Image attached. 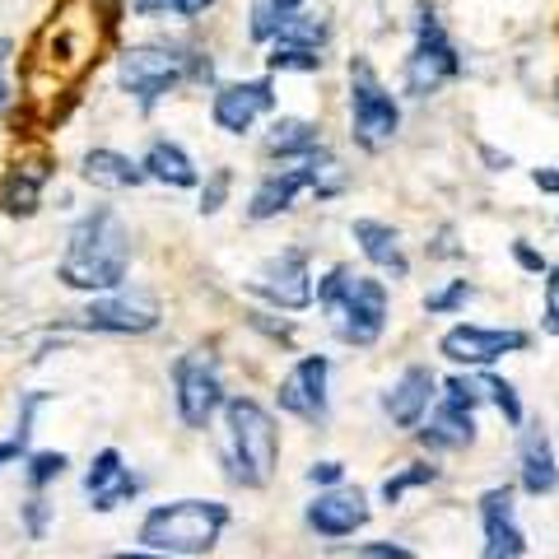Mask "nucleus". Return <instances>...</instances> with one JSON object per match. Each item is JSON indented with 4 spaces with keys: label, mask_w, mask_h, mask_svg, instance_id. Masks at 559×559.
Wrapping results in <instances>:
<instances>
[{
    "label": "nucleus",
    "mask_w": 559,
    "mask_h": 559,
    "mask_svg": "<svg viewBox=\"0 0 559 559\" xmlns=\"http://www.w3.org/2000/svg\"><path fill=\"white\" fill-rule=\"evenodd\" d=\"M131 275V229L121 224L112 205H94L75 219L57 261V280L80 294H112Z\"/></svg>",
    "instance_id": "obj_1"
},
{
    "label": "nucleus",
    "mask_w": 559,
    "mask_h": 559,
    "mask_svg": "<svg viewBox=\"0 0 559 559\" xmlns=\"http://www.w3.org/2000/svg\"><path fill=\"white\" fill-rule=\"evenodd\" d=\"M312 304L326 312L331 336L349 349H373L392 318L388 285L378 275H359L355 266H331L312 289Z\"/></svg>",
    "instance_id": "obj_2"
},
{
    "label": "nucleus",
    "mask_w": 559,
    "mask_h": 559,
    "mask_svg": "<svg viewBox=\"0 0 559 559\" xmlns=\"http://www.w3.org/2000/svg\"><path fill=\"white\" fill-rule=\"evenodd\" d=\"M219 415H224V439H219L224 476L242 489H266L280 466L275 415L257 396H229Z\"/></svg>",
    "instance_id": "obj_3"
},
{
    "label": "nucleus",
    "mask_w": 559,
    "mask_h": 559,
    "mask_svg": "<svg viewBox=\"0 0 559 559\" xmlns=\"http://www.w3.org/2000/svg\"><path fill=\"white\" fill-rule=\"evenodd\" d=\"M229 503L219 499H173V503H154L140 518V546L145 550H164V555H210L219 546V536L229 532Z\"/></svg>",
    "instance_id": "obj_4"
},
{
    "label": "nucleus",
    "mask_w": 559,
    "mask_h": 559,
    "mask_svg": "<svg viewBox=\"0 0 559 559\" xmlns=\"http://www.w3.org/2000/svg\"><path fill=\"white\" fill-rule=\"evenodd\" d=\"M480 382L466 373H452L439 382V401L429 406V415L415 425V443L439 457V452H466L476 443V411H480Z\"/></svg>",
    "instance_id": "obj_5"
},
{
    "label": "nucleus",
    "mask_w": 559,
    "mask_h": 559,
    "mask_svg": "<svg viewBox=\"0 0 559 559\" xmlns=\"http://www.w3.org/2000/svg\"><path fill=\"white\" fill-rule=\"evenodd\" d=\"M401 131V103L396 94H388V84L378 80V70L355 57L349 61V135H355L359 150H388Z\"/></svg>",
    "instance_id": "obj_6"
},
{
    "label": "nucleus",
    "mask_w": 559,
    "mask_h": 559,
    "mask_svg": "<svg viewBox=\"0 0 559 559\" xmlns=\"http://www.w3.org/2000/svg\"><path fill=\"white\" fill-rule=\"evenodd\" d=\"M457 75H462V57H457V47H452V38H448L439 10H433L429 0H419L415 5V47L406 57V94L411 98H429Z\"/></svg>",
    "instance_id": "obj_7"
},
{
    "label": "nucleus",
    "mask_w": 559,
    "mask_h": 559,
    "mask_svg": "<svg viewBox=\"0 0 559 559\" xmlns=\"http://www.w3.org/2000/svg\"><path fill=\"white\" fill-rule=\"evenodd\" d=\"M224 401H229V392H224V369L215 349H187L173 359V406H178V419L187 429H210Z\"/></svg>",
    "instance_id": "obj_8"
},
{
    "label": "nucleus",
    "mask_w": 559,
    "mask_h": 559,
    "mask_svg": "<svg viewBox=\"0 0 559 559\" xmlns=\"http://www.w3.org/2000/svg\"><path fill=\"white\" fill-rule=\"evenodd\" d=\"M187 80L182 47H127L117 57V84L121 94L135 98L140 112H150L159 98H168Z\"/></svg>",
    "instance_id": "obj_9"
},
{
    "label": "nucleus",
    "mask_w": 559,
    "mask_h": 559,
    "mask_svg": "<svg viewBox=\"0 0 559 559\" xmlns=\"http://www.w3.org/2000/svg\"><path fill=\"white\" fill-rule=\"evenodd\" d=\"M159 322H164V308L154 294L112 289V294H98V299L84 304L70 326L94 331V336H150V331H159Z\"/></svg>",
    "instance_id": "obj_10"
},
{
    "label": "nucleus",
    "mask_w": 559,
    "mask_h": 559,
    "mask_svg": "<svg viewBox=\"0 0 559 559\" xmlns=\"http://www.w3.org/2000/svg\"><path fill=\"white\" fill-rule=\"evenodd\" d=\"M532 349V331H522V326H480V322H462V326H452L443 331V341H439V355L448 364H462V369H495L499 359H509V355H527Z\"/></svg>",
    "instance_id": "obj_11"
},
{
    "label": "nucleus",
    "mask_w": 559,
    "mask_h": 559,
    "mask_svg": "<svg viewBox=\"0 0 559 559\" xmlns=\"http://www.w3.org/2000/svg\"><path fill=\"white\" fill-rule=\"evenodd\" d=\"M248 294L261 299L275 312H304L312 308V266H308V252L304 248H285L266 257L257 266V275L248 280Z\"/></svg>",
    "instance_id": "obj_12"
},
{
    "label": "nucleus",
    "mask_w": 559,
    "mask_h": 559,
    "mask_svg": "<svg viewBox=\"0 0 559 559\" xmlns=\"http://www.w3.org/2000/svg\"><path fill=\"white\" fill-rule=\"evenodd\" d=\"M275 406L294 419H304L308 429H326L331 425V355H304L294 364L275 388Z\"/></svg>",
    "instance_id": "obj_13"
},
{
    "label": "nucleus",
    "mask_w": 559,
    "mask_h": 559,
    "mask_svg": "<svg viewBox=\"0 0 559 559\" xmlns=\"http://www.w3.org/2000/svg\"><path fill=\"white\" fill-rule=\"evenodd\" d=\"M369 518H373V503L369 495H364L359 485H331V489H318V495L308 499V509H304V522H308V532L312 536H322V540H345V536H355L369 527Z\"/></svg>",
    "instance_id": "obj_14"
},
{
    "label": "nucleus",
    "mask_w": 559,
    "mask_h": 559,
    "mask_svg": "<svg viewBox=\"0 0 559 559\" xmlns=\"http://www.w3.org/2000/svg\"><path fill=\"white\" fill-rule=\"evenodd\" d=\"M480 509V559H527V532L518 522V503H513V485H489L476 499Z\"/></svg>",
    "instance_id": "obj_15"
},
{
    "label": "nucleus",
    "mask_w": 559,
    "mask_h": 559,
    "mask_svg": "<svg viewBox=\"0 0 559 559\" xmlns=\"http://www.w3.org/2000/svg\"><path fill=\"white\" fill-rule=\"evenodd\" d=\"M275 108V84L271 80H234L219 84L210 98V121L224 135H248L257 127V117H266Z\"/></svg>",
    "instance_id": "obj_16"
},
{
    "label": "nucleus",
    "mask_w": 559,
    "mask_h": 559,
    "mask_svg": "<svg viewBox=\"0 0 559 559\" xmlns=\"http://www.w3.org/2000/svg\"><path fill=\"white\" fill-rule=\"evenodd\" d=\"M439 373L429 369V364H411V369H401L396 382L388 392H382V415L392 419L396 429H415L419 419L429 415V406L439 401Z\"/></svg>",
    "instance_id": "obj_17"
},
{
    "label": "nucleus",
    "mask_w": 559,
    "mask_h": 559,
    "mask_svg": "<svg viewBox=\"0 0 559 559\" xmlns=\"http://www.w3.org/2000/svg\"><path fill=\"white\" fill-rule=\"evenodd\" d=\"M299 191H312V154H308V159H299V164H289V168L266 173V178L257 182L252 201H248V219L266 224L275 215H285V210L299 201Z\"/></svg>",
    "instance_id": "obj_18"
},
{
    "label": "nucleus",
    "mask_w": 559,
    "mask_h": 559,
    "mask_svg": "<svg viewBox=\"0 0 559 559\" xmlns=\"http://www.w3.org/2000/svg\"><path fill=\"white\" fill-rule=\"evenodd\" d=\"M51 182V159L47 154H28L0 178V210L14 219H28L43 210V187Z\"/></svg>",
    "instance_id": "obj_19"
},
{
    "label": "nucleus",
    "mask_w": 559,
    "mask_h": 559,
    "mask_svg": "<svg viewBox=\"0 0 559 559\" xmlns=\"http://www.w3.org/2000/svg\"><path fill=\"white\" fill-rule=\"evenodd\" d=\"M518 485L522 495L532 499H546L559 489V457H555V443L546 429H527L522 433V448H518Z\"/></svg>",
    "instance_id": "obj_20"
},
{
    "label": "nucleus",
    "mask_w": 559,
    "mask_h": 559,
    "mask_svg": "<svg viewBox=\"0 0 559 559\" xmlns=\"http://www.w3.org/2000/svg\"><path fill=\"white\" fill-rule=\"evenodd\" d=\"M349 238H355L359 257L369 261L373 271L392 275V280H406L411 275V257H406V248H401V234L392 229V224H382V219H355V224H349Z\"/></svg>",
    "instance_id": "obj_21"
},
{
    "label": "nucleus",
    "mask_w": 559,
    "mask_h": 559,
    "mask_svg": "<svg viewBox=\"0 0 559 559\" xmlns=\"http://www.w3.org/2000/svg\"><path fill=\"white\" fill-rule=\"evenodd\" d=\"M140 168H145L150 182H164V187H173V191L201 182L197 159H191V154L178 145V140H150V150H145V159H140Z\"/></svg>",
    "instance_id": "obj_22"
},
{
    "label": "nucleus",
    "mask_w": 559,
    "mask_h": 559,
    "mask_svg": "<svg viewBox=\"0 0 559 559\" xmlns=\"http://www.w3.org/2000/svg\"><path fill=\"white\" fill-rule=\"evenodd\" d=\"M80 173H84V182H94V187H103V191H135L140 182H150L145 168H140L131 154L108 150V145H98V150L84 154Z\"/></svg>",
    "instance_id": "obj_23"
},
{
    "label": "nucleus",
    "mask_w": 559,
    "mask_h": 559,
    "mask_svg": "<svg viewBox=\"0 0 559 559\" xmlns=\"http://www.w3.org/2000/svg\"><path fill=\"white\" fill-rule=\"evenodd\" d=\"M261 150H266V159L299 164V159H308L312 150H322V127L318 121H308V117H275Z\"/></svg>",
    "instance_id": "obj_24"
},
{
    "label": "nucleus",
    "mask_w": 559,
    "mask_h": 559,
    "mask_svg": "<svg viewBox=\"0 0 559 559\" xmlns=\"http://www.w3.org/2000/svg\"><path fill=\"white\" fill-rule=\"evenodd\" d=\"M439 480H443V466L433 462V457H429V462H411V466H401L396 476H388V480H382L378 499L388 503V509H396V503L406 499L411 489H429V485H439Z\"/></svg>",
    "instance_id": "obj_25"
},
{
    "label": "nucleus",
    "mask_w": 559,
    "mask_h": 559,
    "mask_svg": "<svg viewBox=\"0 0 559 559\" xmlns=\"http://www.w3.org/2000/svg\"><path fill=\"white\" fill-rule=\"evenodd\" d=\"M476 382H480V392H485L489 406L503 415V425H509V429H522V425H527V406H522V396H518V388H513L509 378H499V373L480 369Z\"/></svg>",
    "instance_id": "obj_26"
},
{
    "label": "nucleus",
    "mask_w": 559,
    "mask_h": 559,
    "mask_svg": "<svg viewBox=\"0 0 559 559\" xmlns=\"http://www.w3.org/2000/svg\"><path fill=\"white\" fill-rule=\"evenodd\" d=\"M299 5H304V0H252V10H248V38L252 43H271L275 33H280V24H285Z\"/></svg>",
    "instance_id": "obj_27"
},
{
    "label": "nucleus",
    "mask_w": 559,
    "mask_h": 559,
    "mask_svg": "<svg viewBox=\"0 0 559 559\" xmlns=\"http://www.w3.org/2000/svg\"><path fill=\"white\" fill-rule=\"evenodd\" d=\"M326 38H331V28L326 20H318V14H304V10H294L285 24H280V33L271 43H299V47H318L326 51Z\"/></svg>",
    "instance_id": "obj_28"
},
{
    "label": "nucleus",
    "mask_w": 559,
    "mask_h": 559,
    "mask_svg": "<svg viewBox=\"0 0 559 559\" xmlns=\"http://www.w3.org/2000/svg\"><path fill=\"white\" fill-rule=\"evenodd\" d=\"M66 471H70V457H66V452H57V448L28 452V457H24V480H28V489H38V495L47 485H57Z\"/></svg>",
    "instance_id": "obj_29"
},
{
    "label": "nucleus",
    "mask_w": 559,
    "mask_h": 559,
    "mask_svg": "<svg viewBox=\"0 0 559 559\" xmlns=\"http://www.w3.org/2000/svg\"><path fill=\"white\" fill-rule=\"evenodd\" d=\"M271 70H294V75H318L322 70V51L318 47H299V43H271Z\"/></svg>",
    "instance_id": "obj_30"
},
{
    "label": "nucleus",
    "mask_w": 559,
    "mask_h": 559,
    "mask_svg": "<svg viewBox=\"0 0 559 559\" xmlns=\"http://www.w3.org/2000/svg\"><path fill=\"white\" fill-rule=\"evenodd\" d=\"M121 471H127V457H121L117 448H103V452H94V462L84 466V499H94V495H103V489H108Z\"/></svg>",
    "instance_id": "obj_31"
},
{
    "label": "nucleus",
    "mask_w": 559,
    "mask_h": 559,
    "mask_svg": "<svg viewBox=\"0 0 559 559\" xmlns=\"http://www.w3.org/2000/svg\"><path fill=\"white\" fill-rule=\"evenodd\" d=\"M471 299H476V285H471V280H448L443 289L425 294V312L429 318H452V312H462Z\"/></svg>",
    "instance_id": "obj_32"
},
{
    "label": "nucleus",
    "mask_w": 559,
    "mask_h": 559,
    "mask_svg": "<svg viewBox=\"0 0 559 559\" xmlns=\"http://www.w3.org/2000/svg\"><path fill=\"white\" fill-rule=\"evenodd\" d=\"M140 489H145V480H140L135 471L127 466V471H121V476H117L108 489H103V495H94V499H90V509H94V513H117L121 503H131V499L140 495Z\"/></svg>",
    "instance_id": "obj_33"
},
{
    "label": "nucleus",
    "mask_w": 559,
    "mask_h": 559,
    "mask_svg": "<svg viewBox=\"0 0 559 559\" xmlns=\"http://www.w3.org/2000/svg\"><path fill=\"white\" fill-rule=\"evenodd\" d=\"M20 527L28 540H47V532H51V503L38 495V489L20 503Z\"/></svg>",
    "instance_id": "obj_34"
},
{
    "label": "nucleus",
    "mask_w": 559,
    "mask_h": 559,
    "mask_svg": "<svg viewBox=\"0 0 559 559\" xmlns=\"http://www.w3.org/2000/svg\"><path fill=\"white\" fill-rule=\"evenodd\" d=\"M229 191H234V168H215L201 182V215H219L229 205Z\"/></svg>",
    "instance_id": "obj_35"
},
{
    "label": "nucleus",
    "mask_w": 559,
    "mask_h": 559,
    "mask_svg": "<svg viewBox=\"0 0 559 559\" xmlns=\"http://www.w3.org/2000/svg\"><path fill=\"white\" fill-rule=\"evenodd\" d=\"M51 401V392H20V415H14V433L10 439H20L24 448L33 443V425H38V411Z\"/></svg>",
    "instance_id": "obj_36"
},
{
    "label": "nucleus",
    "mask_w": 559,
    "mask_h": 559,
    "mask_svg": "<svg viewBox=\"0 0 559 559\" xmlns=\"http://www.w3.org/2000/svg\"><path fill=\"white\" fill-rule=\"evenodd\" d=\"M248 326H252V331H261V336H271L275 345H294V322H285V318L275 322V308H271V312L252 308V312H248Z\"/></svg>",
    "instance_id": "obj_37"
},
{
    "label": "nucleus",
    "mask_w": 559,
    "mask_h": 559,
    "mask_svg": "<svg viewBox=\"0 0 559 559\" xmlns=\"http://www.w3.org/2000/svg\"><path fill=\"white\" fill-rule=\"evenodd\" d=\"M540 308H546L540 331H546V336H559V266L546 271V294H540Z\"/></svg>",
    "instance_id": "obj_38"
},
{
    "label": "nucleus",
    "mask_w": 559,
    "mask_h": 559,
    "mask_svg": "<svg viewBox=\"0 0 559 559\" xmlns=\"http://www.w3.org/2000/svg\"><path fill=\"white\" fill-rule=\"evenodd\" d=\"M513 261H518V271H527V275H546V271H550L546 252L532 248L527 238H513Z\"/></svg>",
    "instance_id": "obj_39"
},
{
    "label": "nucleus",
    "mask_w": 559,
    "mask_h": 559,
    "mask_svg": "<svg viewBox=\"0 0 559 559\" xmlns=\"http://www.w3.org/2000/svg\"><path fill=\"white\" fill-rule=\"evenodd\" d=\"M355 555L359 559H415V550L401 546V540H364Z\"/></svg>",
    "instance_id": "obj_40"
},
{
    "label": "nucleus",
    "mask_w": 559,
    "mask_h": 559,
    "mask_svg": "<svg viewBox=\"0 0 559 559\" xmlns=\"http://www.w3.org/2000/svg\"><path fill=\"white\" fill-rule=\"evenodd\" d=\"M341 480H345V462H336V457L308 466V485H318V489H331V485H341Z\"/></svg>",
    "instance_id": "obj_41"
},
{
    "label": "nucleus",
    "mask_w": 559,
    "mask_h": 559,
    "mask_svg": "<svg viewBox=\"0 0 559 559\" xmlns=\"http://www.w3.org/2000/svg\"><path fill=\"white\" fill-rule=\"evenodd\" d=\"M433 261H448V257H462V248H457V234H452V229H439V234H433V242H429V248H425Z\"/></svg>",
    "instance_id": "obj_42"
},
{
    "label": "nucleus",
    "mask_w": 559,
    "mask_h": 559,
    "mask_svg": "<svg viewBox=\"0 0 559 559\" xmlns=\"http://www.w3.org/2000/svg\"><path fill=\"white\" fill-rule=\"evenodd\" d=\"M131 10L140 14V20H154V14H168V10H178V0H131Z\"/></svg>",
    "instance_id": "obj_43"
},
{
    "label": "nucleus",
    "mask_w": 559,
    "mask_h": 559,
    "mask_svg": "<svg viewBox=\"0 0 559 559\" xmlns=\"http://www.w3.org/2000/svg\"><path fill=\"white\" fill-rule=\"evenodd\" d=\"M532 187L546 191V197H559V168H532Z\"/></svg>",
    "instance_id": "obj_44"
},
{
    "label": "nucleus",
    "mask_w": 559,
    "mask_h": 559,
    "mask_svg": "<svg viewBox=\"0 0 559 559\" xmlns=\"http://www.w3.org/2000/svg\"><path fill=\"white\" fill-rule=\"evenodd\" d=\"M24 457H28V448L20 439H0V471L14 466V462H24Z\"/></svg>",
    "instance_id": "obj_45"
},
{
    "label": "nucleus",
    "mask_w": 559,
    "mask_h": 559,
    "mask_svg": "<svg viewBox=\"0 0 559 559\" xmlns=\"http://www.w3.org/2000/svg\"><path fill=\"white\" fill-rule=\"evenodd\" d=\"M480 159H485V168H489V173H509V168H513L509 154H499L495 145H480Z\"/></svg>",
    "instance_id": "obj_46"
},
{
    "label": "nucleus",
    "mask_w": 559,
    "mask_h": 559,
    "mask_svg": "<svg viewBox=\"0 0 559 559\" xmlns=\"http://www.w3.org/2000/svg\"><path fill=\"white\" fill-rule=\"evenodd\" d=\"M210 5H215V0H178V10H173V14H182V20H201Z\"/></svg>",
    "instance_id": "obj_47"
},
{
    "label": "nucleus",
    "mask_w": 559,
    "mask_h": 559,
    "mask_svg": "<svg viewBox=\"0 0 559 559\" xmlns=\"http://www.w3.org/2000/svg\"><path fill=\"white\" fill-rule=\"evenodd\" d=\"M5 57H10V43H0V112L10 108V80H5Z\"/></svg>",
    "instance_id": "obj_48"
},
{
    "label": "nucleus",
    "mask_w": 559,
    "mask_h": 559,
    "mask_svg": "<svg viewBox=\"0 0 559 559\" xmlns=\"http://www.w3.org/2000/svg\"><path fill=\"white\" fill-rule=\"evenodd\" d=\"M108 559H178V555H164V550H117V555H108Z\"/></svg>",
    "instance_id": "obj_49"
},
{
    "label": "nucleus",
    "mask_w": 559,
    "mask_h": 559,
    "mask_svg": "<svg viewBox=\"0 0 559 559\" xmlns=\"http://www.w3.org/2000/svg\"><path fill=\"white\" fill-rule=\"evenodd\" d=\"M94 10H103V20H112V14H117V0H94Z\"/></svg>",
    "instance_id": "obj_50"
},
{
    "label": "nucleus",
    "mask_w": 559,
    "mask_h": 559,
    "mask_svg": "<svg viewBox=\"0 0 559 559\" xmlns=\"http://www.w3.org/2000/svg\"><path fill=\"white\" fill-rule=\"evenodd\" d=\"M555 224H559V219H555Z\"/></svg>",
    "instance_id": "obj_51"
}]
</instances>
